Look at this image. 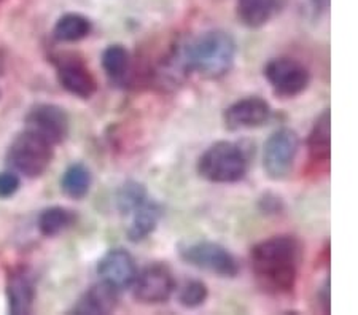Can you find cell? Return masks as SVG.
I'll list each match as a JSON object with an SVG mask.
<instances>
[{
    "label": "cell",
    "mask_w": 358,
    "mask_h": 315,
    "mask_svg": "<svg viewBox=\"0 0 358 315\" xmlns=\"http://www.w3.org/2000/svg\"><path fill=\"white\" fill-rule=\"evenodd\" d=\"M224 124L231 131L252 129L266 124L271 118V105L263 97L252 96L231 104L223 113Z\"/></svg>",
    "instance_id": "obj_12"
},
{
    "label": "cell",
    "mask_w": 358,
    "mask_h": 315,
    "mask_svg": "<svg viewBox=\"0 0 358 315\" xmlns=\"http://www.w3.org/2000/svg\"><path fill=\"white\" fill-rule=\"evenodd\" d=\"M299 150V137L290 128H282L264 143L263 168L271 180H282L290 174Z\"/></svg>",
    "instance_id": "obj_6"
},
{
    "label": "cell",
    "mask_w": 358,
    "mask_h": 315,
    "mask_svg": "<svg viewBox=\"0 0 358 315\" xmlns=\"http://www.w3.org/2000/svg\"><path fill=\"white\" fill-rule=\"evenodd\" d=\"M97 274L103 282L121 291L129 288L134 284L137 277V266L128 250L112 249L97 263Z\"/></svg>",
    "instance_id": "obj_11"
},
{
    "label": "cell",
    "mask_w": 358,
    "mask_h": 315,
    "mask_svg": "<svg viewBox=\"0 0 358 315\" xmlns=\"http://www.w3.org/2000/svg\"><path fill=\"white\" fill-rule=\"evenodd\" d=\"M118 290H115L112 285L101 280L99 284L90 286L85 293L80 296V300L75 302L71 309L72 314L78 315H106L113 312L118 306Z\"/></svg>",
    "instance_id": "obj_13"
},
{
    "label": "cell",
    "mask_w": 358,
    "mask_h": 315,
    "mask_svg": "<svg viewBox=\"0 0 358 315\" xmlns=\"http://www.w3.org/2000/svg\"><path fill=\"white\" fill-rule=\"evenodd\" d=\"M198 172L212 183L241 182L248 172V154L241 143L220 140L201 154Z\"/></svg>",
    "instance_id": "obj_3"
},
{
    "label": "cell",
    "mask_w": 358,
    "mask_h": 315,
    "mask_svg": "<svg viewBox=\"0 0 358 315\" xmlns=\"http://www.w3.org/2000/svg\"><path fill=\"white\" fill-rule=\"evenodd\" d=\"M180 256L188 265L215 274L218 277H236L239 272V263L234 255L215 242L204 240L192 244L180 250Z\"/></svg>",
    "instance_id": "obj_7"
},
{
    "label": "cell",
    "mask_w": 358,
    "mask_h": 315,
    "mask_svg": "<svg viewBox=\"0 0 358 315\" xmlns=\"http://www.w3.org/2000/svg\"><path fill=\"white\" fill-rule=\"evenodd\" d=\"M7 300L10 314L27 315L32 312L34 300H36V286H34V279L27 269H16L8 276Z\"/></svg>",
    "instance_id": "obj_14"
},
{
    "label": "cell",
    "mask_w": 358,
    "mask_h": 315,
    "mask_svg": "<svg viewBox=\"0 0 358 315\" xmlns=\"http://www.w3.org/2000/svg\"><path fill=\"white\" fill-rule=\"evenodd\" d=\"M26 129L57 145L69 135V117L59 105L37 104L27 113Z\"/></svg>",
    "instance_id": "obj_9"
},
{
    "label": "cell",
    "mask_w": 358,
    "mask_h": 315,
    "mask_svg": "<svg viewBox=\"0 0 358 315\" xmlns=\"http://www.w3.org/2000/svg\"><path fill=\"white\" fill-rule=\"evenodd\" d=\"M185 71L217 80L227 75L236 59V42L224 31H207L192 40L180 53Z\"/></svg>",
    "instance_id": "obj_2"
},
{
    "label": "cell",
    "mask_w": 358,
    "mask_h": 315,
    "mask_svg": "<svg viewBox=\"0 0 358 315\" xmlns=\"http://www.w3.org/2000/svg\"><path fill=\"white\" fill-rule=\"evenodd\" d=\"M20 186H21V180L16 172L13 170L0 172V198L2 199L11 198L16 191L20 190Z\"/></svg>",
    "instance_id": "obj_24"
},
{
    "label": "cell",
    "mask_w": 358,
    "mask_h": 315,
    "mask_svg": "<svg viewBox=\"0 0 358 315\" xmlns=\"http://www.w3.org/2000/svg\"><path fill=\"white\" fill-rule=\"evenodd\" d=\"M287 0H238L236 11L242 24L258 29L274 20L285 8Z\"/></svg>",
    "instance_id": "obj_15"
},
{
    "label": "cell",
    "mask_w": 358,
    "mask_h": 315,
    "mask_svg": "<svg viewBox=\"0 0 358 315\" xmlns=\"http://www.w3.org/2000/svg\"><path fill=\"white\" fill-rule=\"evenodd\" d=\"M0 2H2V0H0Z\"/></svg>",
    "instance_id": "obj_26"
},
{
    "label": "cell",
    "mask_w": 358,
    "mask_h": 315,
    "mask_svg": "<svg viewBox=\"0 0 358 315\" xmlns=\"http://www.w3.org/2000/svg\"><path fill=\"white\" fill-rule=\"evenodd\" d=\"M209 296L207 285L201 280H189L178 291V302L185 309H196L204 305Z\"/></svg>",
    "instance_id": "obj_23"
},
{
    "label": "cell",
    "mask_w": 358,
    "mask_h": 315,
    "mask_svg": "<svg viewBox=\"0 0 358 315\" xmlns=\"http://www.w3.org/2000/svg\"><path fill=\"white\" fill-rule=\"evenodd\" d=\"M129 66H131L129 51L126 50L123 45L115 43L103 50L102 67L108 75V78L115 80V82L124 80L126 73L129 72Z\"/></svg>",
    "instance_id": "obj_20"
},
{
    "label": "cell",
    "mask_w": 358,
    "mask_h": 315,
    "mask_svg": "<svg viewBox=\"0 0 358 315\" xmlns=\"http://www.w3.org/2000/svg\"><path fill=\"white\" fill-rule=\"evenodd\" d=\"M61 188L69 198H85L91 188V172L83 164L71 166L62 175Z\"/></svg>",
    "instance_id": "obj_21"
},
{
    "label": "cell",
    "mask_w": 358,
    "mask_h": 315,
    "mask_svg": "<svg viewBox=\"0 0 358 315\" xmlns=\"http://www.w3.org/2000/svg\"><path fill=\"white\" fill-rule=\"evenodd\" d=\"M309 156L314 163H328L330 159V108H325L310 129L308 137Z\"/></svg>",
    "instance_id": "obj_17"
},
{
    "label": "cell",
    "mask_w": 358,
    "mask_h": 315,
    "mask_svg": "<svg viewBox=\"0 0 358 315\" xmlns=\"http://www.w3.org/2000/svg\"><path fill=\"white\" fill-rule=\"evenodd\" d=\"M57 68V80L67 93L80 99H90L96 94L97 82L91 71L77 56H61L55 61Z\"/></svg>",
    "instance_id": "obj_10"
},
{
    "label": "cell",
    "mask_w": 358,
    "mask_h": 315,
    "mask_svg": "<svg viewBox=\"0 0 358 315\" xmlns=\"http://www.w3.org/2000/svg\"><path fill=\"white\" fill-rule=\"evenodd\" d=\"M77 221V215L71 209L61 207V205H53V207L45 209L38 215L37 226L38 231L46 237H53L71 228Z\"/></svg>",
    "instance_id": "obj_18"
},
{
    "label": "cell",
    "mask_w": 358,
    "mask_h": 315,
    "mask_svg": "<svg viewBox=\"0 0 358 315\" xmlns=\"http://www.w3.org/2000/svg\"><path fill=\"white\" fill-rule=\"evenodd\" d=\"M53 143H50L42 135L24 129L15 137L7 153V161L16 172L36 179L48 169L53 159Z\"/></svg>",
    "instance_id": "obj_4"
},
{
    "label": "cell",
    "mask_w": 358,
    "mask_h": 315,
    "mask_svg": "<svg viewBox=\"0 0 358 315\" xmlns=\"http://www.w3.org/2000/svg\"><path fill=\"white\" fill-rule=\"evenodd\" d=\"M134 298L143 305H163L176 290V279L166 263H152L137 272Z\"/></svg>",
    "instance_id": "obj_8"
},
{
    "label": "cell",
    "mask_w": 358,
    "mask_h": 315,
    "mask_svg": "<svg viewBox=\"0 0 358 315\" xmlns=\"http://www.w3.org/2000/svg\"><path fill=\"white\" fill-rule=\"evenodd\" d=\"M131 214L132 220L128 228V237L131 242H141V240L147 239L157 229L161 215H163V209H161L158 203L147 199L145 203L138 205Z\"/></svg>",
    "instance_id": "obj_16"
},
{
    "label": "cell",
    "mask_w": 358,
    "mask_h": 315,
    "mask_svg": "<svg viewBox=\"0 0 358 315\" xmlns=\"http://www.w3.org/2000/svg\"><path fill=\"white\" fill-rule=\"evenodd\" d=\"M147 199L148 194L145 186L134 180L123 183L117 193V205L123 215L131 214L132 210H136L138 205L145 203Z\"/></svg>",
    "instance_id": "obj_22"
},
{
    "label": "cell",
    "mask_w": 358,
    "mask_h": 315,
    "mask_svg": "<svg viewBox=\"0 0 358 315\" xmlns=\"http://www.w3.org/2000/svg\"><path fill=\"white\" fill-rule=\"evenodd\" d=\"M264 77L279 97H294L308 89L310 72L303 62L293 57H275L264 66Z\"/></svg>",
    "instance_id": "obj_5"
},
{
    "label": "cell",
    "mask_w": 358,
    "mask_h": 315,
    "mask_svg": "<svg viewBox=\"0 0 358 315\" xmlns=\"http://www.w3.org/2000/svg\"><path fill=\"white\" fill-rule=\"evenodd\" d=\"M310 7H313L315 16H320L328 10V5H330V0H309Z\"/></svg>",
    "instance_id": "obj_25"
},
{
    "label": "cell",
    "mask_w": 358,
    "mask_h": 315,
    "mask_svg": "<svg viewBox=\"0 0 358 315\" xmlns=\"http://www.w3.org/2000/svg\"><path fill=\"white\" fill-rule=\"evenodd\" d=\"M303 245L294 236H274L253 245L250 265L258 285L274 295L290 293L298 280Z\"/></svg>",
    "instance_id": "obj_1"
},
{
    "label": "cell",
    "mask_w": 358,
    "mask_h": 315,
    "mask_svg": "<svg viewBox=\"0 0 358 315\" xmlns=\"http://www.w3.org/2000/svg\"><path fill=\"white\" fill-rule=\"evenodd\" d=\"M92 24L86 16L80 13H67L57 20L55 26V38L59 42H80L91 34Z\"/></svg>",
    "instance_id": "obj_19"
}]
</instances>
